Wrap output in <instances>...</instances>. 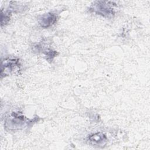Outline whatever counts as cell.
Returning <instances> with one entry per match:
<instances>
[{
	"instance_id": "cell-2",
	"label": "cell",
	"mask_w": 150,
	"mask_h": 150,
	"mask_svg": "<svg viewBox=\"0 0 150 150\" xmlns=\"http://www.w3.org/2000/svg\"><path fill=\"white\" fill-rule=\"evenodd\" d=\"M28 122L26 118L23 115H21L18 113L13 112L8 117L5 121V126L9 129H19L24 127Z\"/></svg>"
},
{
	"instance_id": "cell-5",
	"label": "cell",
	"mask_w": 150,
	"mask_h": 150,
	"mask_svg": "<svg viewBox=\"0 0 150 150\" xmlns=\"http://www.w3.org/2000/svg\"><path fill=\"white\" fill-rule=\"evenodd\" d=\"M57 21V16L53 12H48L41 16L39 19L40 25L43 28H47L53 25Z\"/></svg>"
},
{
	"instance_id": "cell-4",
	"label": "cell",
	"mask_w": 150,
	"mask_h": 150,
	"mask_svg": "<svg viewBox=\"0 0 150 150\" xmlns=\"http://www.w3.org/2000/svg\"><path fill=\"white\" fill-rule=\"evenodd\" d=\"M87 140L88 144L92 145L104 146L107 141V138L103 133L96 132L90 135Z\"/></svg>"
},
{
	"instance_id": "cell-7",
	"label": "cell",
	"mask_w": 150,
	"mask_h": 150,
	"mask_svg": "<svg viewBox=\"0 0 150 150\" xmlns=\"http://www.w3.org/2000/svg\"><path fill=\"white\" fill-rule=\"evenodd\" d=\"M46 55L47 57V59H50L52 60V59L57 55V52L56 51H52V50H50L46 53Z\"/></svg>"
},
{
	"instance_id": "cell-6",
	"label": "cell",
	"mask_w": 150,
	"mask_h": 150,
	"mask_svg": "<svg viewBox=\"0 0 150 150\" xmlns=\"http://www.w3.org/2000/svg\"><path fill=\"white\" fill-rule=\"evenodd\" d=\"M1 26H3L4 25L6 24L9 19H10V16H9V12H3V11H1Z\"/></svg>"
},
{
	"instance_id": "cell-1",
	"label": "cell",
	"mask_w": 150,
	"mask_h": 150,
	"mask_svg": "<svg viewBox=\"0 0 150 150\" xmlns=\"http://www.w3.org/2000/svg\"><path fill=\"white\" fill-rule=\"evenodd\" d=\"M115 5L114 2L111 1H97L91 4L90 11L103 17L110 18L113 17L115 14L113 8Z\"/></svg>"
},
{
	"instance_id": "cell-3",
	"label": "cell",
	"mask_w": 150,
	"mask_h": 150,
	"mask_svg": "<svg viewBox=\"0 0 150 150\" xmlns=\"http://www.w3.org/2000/svg\"><path fill=\"white\" fill-rule=\"evenodd\" d=\"M20 63L18 59H6L2 62L1 68V76L9 75L16 70H19Z\"/></svg>"
}]
</instances>
